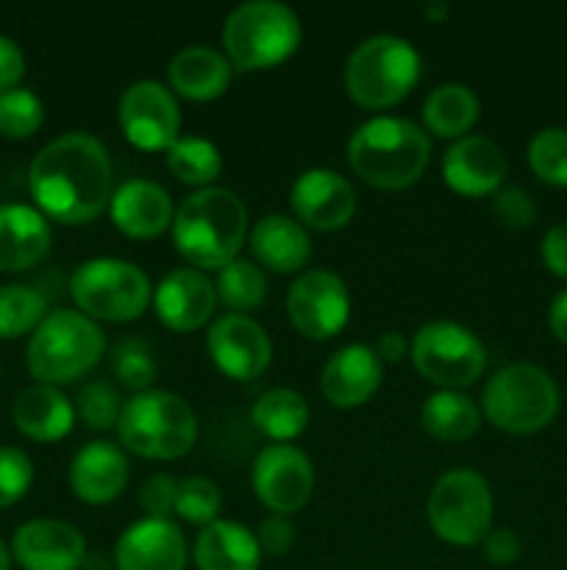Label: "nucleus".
<instances>
[{"label": "nucleus", "mask_w": 567, "mask_h": 570, "mask_svg": "<svg viewBox=\"0 0 567 570\" xmlns=\"http://www.w3.org/2000/svg\"><path fill=\"white\" fill-rule=\"evenodd\" d=\"M14 426L37 443H56L67 438L76 423V406L70 404L64 393L53 384H31L20 390L11 404Z\"/></svg>", "instance_id": "26"}, {"label": "nucleus", "mask_w": 567, "mask_h": 570, "mask_svg": "<svg viewBox=\"0 0 567 570\" xmlns=\"http://www.w3.org/2000/svg\"><path fill=\"white\" fill-rule=\"evenodd\" d=\"M187 560V538L170 518L131 523L115 549V570H183Z\"/></svg>", "instance_id": "18"}, {"label": "nucleus", "mask_w": 567, "mask_h": 570, "mask_svg": "<svg viewBox=\"0 0 567 570\" xmlns=\"http://www.w3.org/2000/svg\"><path fill=\"white\" fill-rule=\"evenodd\" d=\"M287 315L306 337H334L350 317L348 287L331 271H304L287 293Z\"/></svg>", "instance_id": "14"}, {"label": "nucleus", "mask_w": 567, "mask_h": 570, "mask_svg": "<svg viewBox=\"0 0 567 570\" xmlns=\"http://www.w3.org/2000/svg\"><path fill=\"white\" fill-rule=\"evenodd\" d=\"M217 298L237 315L253 312L267 298V278L261 267L250 259H233L217 271Z\"/></svg>", "instance_id": "33"}, {"label": "nucleus", "mask_w": 567, "mask_h": 570, "mask_svg": "<svg viewBox=\"0 0 567 570\" xmlns=\"http://www.w3.org/2000/svg\"><path fill=\"white\" fill-rule=\"evenodd\" d=\"M561 395L554 376L531 362H515L493 373L481 393V412L506 434L543 432L559 415Z\"/></svg>", "instance_id": "8"}, {"label": "nucleus", "mask_w": 567, "mask_h": 570, "mask_svg": "<svg viewBox=\"0 0 567 570\" xmlns=\"http://www.w3.org/2000/svg\"><path fill=\"white\" fill-rule=\"evenodd\" d=\"M120 445L145 460H178L198 440V417L181 395L170 390L133 393L117 421Z\"/></svg>", "instance_id": "6"}, {"label": "nucleus", "mask_w": 567, "mask_h": 570, "mask_svg": "<svg viewBox=\"0 0 567 570\" xmlns=\"http://www.w3.org/2000/svg\"><path fill=\"white\" fill-rule=\"evenodd\" d=\"M442 178L454 193L481 198L504 187L506 156L495 139L484 134H467L454 139L442 156Z\"/></svg>", "instance_id": "19"}, {"label": "nucleus", "mask_w": 567, "mask_h": 570, "mask_svg": "<svg viewBox=\"0 0 567 570\" xmlns=\"http://www.w3.org/2000/svg\"><path fill=\"white\" fill-rule=\"evenodd\" d=\"M233 67L220 50L209 45H189L181 48L167 65L172 92L189 100H215L228 89Z\"/></svg>", "instance_id": "27"}, {"label": "nucleus", "mask_w": 567, "mask_h": 570, "mask_svg": "<svg viewBox=\"0 0 567 570\" xmlns=\"http://www.w3.org/2000/svg\"><path fill=\"white\" fill-rule=\"evenodd\" d=\"M250 421L272 443H289L309 426V404L298 390L272 387L250 406Z\"/></svg>", "instance_id": "31"}, {"label": "nucleus", "mask_w": 567, "mask_h": 570, "mask_svg": "<svg viewBox=\"0 0 567 570\" xmlns=\"http://www.w3.org/2000/svg\"><path fill=\"white\" fill-rule=\"evenodd\" d=\"M70 295L78 312L94 323L137 321L153 301L150 278L139 265L117 256H98L76 267L70 278Z\"/></svg>", "instance_id": "9"}, {"label": "nucleus", "mask_w": 567, "mask_h": 570, "mask_svg": "<svg viewBox=\"0 0 567 570\" xmlns=\"http://www.w3.org/2000/svg\"><path fill=\"white\" fill-rule=\"evenodd\" d=\"M33 462L26 451L0 445V510L17 504L31 490Z\"/></svg>", "instance_id": "40"}, {"label": "nucleus", "mask_w": 567, "mask_h": 570, "mask_svg": "<svg viewBox=\"0 0 567 570\" xmlns=\"http://www.w3.org/2000/svg\"><path fill=\"white\" fill-rule=\"evenodd\" d=\"M117 117L122 137L139 150H167L181 137V109L172 89L161 81H133L122 92Z\"/></svg>", "instance_id": "12"}, {"label": "nucleus", "mask_w": 567, "mask_h": 570, "mask_svg": "<svg viewBox=\"0 0 567 570\" xmlns=\"http://www.w3.org/2000/svg\"><path fill=\"white\" fill-rule=\"evenodd\" d=\"M493 215L506 228H531L537 220V204L523 187H500L493 195Z\"/></svg>", "instance_id": "41"}, {"label": "nucleus", "mask_w": 567, "mask_h": 570, "mask_svg": "<svg viewBox=\"0 0 567 570\" xmlns=\"http://www.w3.org/2000/svg\"><path fill=\"white\" fill-rule=\"evenodd\" d=\"M420 421L431 438L442 443H461L481 426V406L461 390H437L422 404Z\"/></svg>", "instance_id": "30"}, {"label": "nucleus", "mask_w": 567, "mask_h": 570, "mask_svg": "<svg viewBox=\"0 0 567 570\" xmlns=\"http://www.w3.org/2000/svg\"><path fill=\"white\" fill-rule=\"evenodd\" d=\"M528 167L539 181L567 187V128H539L528 142Z\"/></svg>", "instance_id": "35"}, {"label": "nucleus", "mask_w": 567, "mask_h": 570, "mask_svg": "<svg viewBox=\"0 0 567 570\" xmlns=\"http://www.w3.org/2000/svg\"><path fill=\"white\" fill-rule=\"evenodd\" d=\"M111 371H115L117 382L122 387L133 390V393H145L156 379V362L142 343L122 340L115 348V354H111Z\"/></svg>", "instance_id": "39"}, {"label": "nucleus", "mask_w": 567, "mask_h": 570, "mask_svg": "<svg viewBox=\"0 0 567 570\" xmlns=\"http://www.w3.org/2000/svg\"><path fill=\"white\" fill-rule=\"evenodd\" d=\"M348 161L361 181L378 189H406L431 161V137L406 117H370L348 139Z\"/></svg>", "instance_id": "3"}, {"label": "nucleus", "mask_w": 567, "mask_h": 570, "mask_svg": "<svg viewBox=\"0 0 567 570\" xmlns=\"http://www.w3.org/2000/svg\"><path fill=\"white\" fill-rule=\"evenodd\" d=\"M176 495L178 479L170 473H153L139 490V507L145 518H170L176 512Z\"/></svg>", "instance_id": "42"}, {"label": "nucleus", "mask_w": 567, "mask_h": 570, "mask_svg": "<svg viewBox=\"0 0 567 570\" xmlns=\"http://www.w3.org/2000/svg\"><path fill=\"white\" fill-rule=\"evenodd\" d=\"M253 490L256 499L272 515H292L315 490V468L311 460L289 443H270L253 460Z\"/></svg>", "instance_id": "13"}, {"label": "nucleus", "mask_w": 567, "mask_h": 570, "mask_svg": "<svg viewBox=\"0 0 567 570\" xmlns=\"http://www.w3.org/2000/svg\"><path fill=\"white\" fill-rule=\"evenodd\" d=\"M256 543H259L261 554L267 557H284L295 546V527L289 515H267L256 529Z\"/></svg>", "instance_id": "43"}, {"label": "nucleus", "mask_w": 567, "mask_h": 570, "mask_svg": "<svg viewBox=\"0 0 567 570\" xmlns=\"http://www.w3.org/2000/svg\"><path fill=\"white\" fill-rule=\"evenodd\" d=\"M81 570H109V562H103V557L100 554H87Z\"/></svg>", "instance_id": "50"}, {"label": "nucleus", "mask_w": 567, "mask_h": 570, "mask_svg": "<svg viewBox=\"0 0 567 570\" xmlns=\"http://www.w3.org/2000/svg\"><path fill=\"white\" fill-rule=\"evenodd\" d=\"M53 232L37 206H0V273H20L48 256Z\"/></svg>", "instance_id": "24"}, {"label": "nucleus", "mask_w": 567, "mask_h": 570, "mask_svg": "<svg viewBox=\"0 0 567 570\" xmlns=\"http://www.w3.org/2000/svg\"><path fill=\"white\" fill-rule=\"evenodd\" d=\"M481 551L487 557V562H493V566H511V562L520 560L523 543L515 529L498 527L484 534Z\"/></svg>", "instance_id": "44"}, {"label": "nucleus", "mask_w": 567, "mask_h": 570, "mask_svg": "<svg viewBox=\"0 0 567 570\" xmlns=\"http://www.w3.org/2000/svg\"><path fill=\"white\" fill-rule=\"evenodd\" d=\"M106 351L98 323L78 309H53L33 328L26 348L28 373L39 384H70L87 376Z\"/></svg>", "instance_id": "4"}, {"label": "nucleus", "mask_w": 567, "mask_h": 570, "mask_svg": "<svg viewBox=\"0 0 567 570\" xmlns=\"http://www.w3.org/2000/svg\"><path fill=\"white\" fill-rule=\"evenodd\" d=\"M206 348L217 371L237 382L261 376L272 360V343L265 326L250 315H237V312L220 315L211 323L206 334Z\"/></svg>", "instance_id": "15"}, {"label": "nucleus", "mask_w": 567, "mask_h": 570, "mask_svg": "<svg viewBox=\"0 0 567 570\" xmlns=\"http://www.w3.org/2000/svg\"><path fill=\"white\" fill-rule=\"evenodd\" d=\"M304 28L298 14L278 0L239 3L222 26L226 59L233 70L253 72L281 65L298 50Z\"/></svg>", "instance_id": "7"}, {"label": "nucleus", "mask_w": 567, "mask_h": 570, "mask_svg": "<svg viewBox=\"0 0 567 570\" xmlns=\"http://www.w3.org/2000/svg\"><path fill=\"white\" fill-rule=\"evenodd\" d=\"M167 154V170L178 178V181L189 184L195 189L215 187L217 176L222 170V154L211 139L206 137H178Z\"/></svg>", "instance_id": "32"}, {"label": "nucleus", "mask_w": 567, "mask_h": 570, "mask_svg": "<svg viewBox=\"0 0 567 570\" xmlns=\"http://www.w3.org/2000/svg\"><path fill=\"white\" fill-rule=\"evenodd\" d=\"M198 570H259L261 549L256 534L237 521H220L200 529L195 540Z\"/></svg>", "instance_id": "28"}, {"label": "nucleus", "mask_w": 567, "mask_h": 570, "mask_svg": "<svg viewBox=\"0 0 567 570\" xmlns=\"http://www.w3.org/2000/svg\"><path fill=\"white\" fill-rule=\"evenodd\" d=\"M48 315V301L28 284L0 287V340H14L31 332Z\"/></svg>", "instance_id": "34"}, {"label": "nucleus", "mask_w": 567, "mask_h": 570, "mask_svg": "<svg viewBox=\"0 0 567 570\" xmlns=\"http://www.w3.org/2000/svg\"><path fill=\"white\" fill-rule=\"evenodd\" d=\"M411 343L400 332H384L376 343V356L381 362H400L404 356H409Z\"/></svg>", "instance_id": "47"}, {"label": "nucleus", "mask_w": 567, "mask_h": 570, "mask_svg": "<svg viewBox=\"0 0 567 570\" xmlns=\"http://www.w3.org/2000/svg\"><path fill=\"white\" fill-rule=\"evenodd\" d=\"M292 209L300 226L317 228V232H337L350 223L356 215V189L342 173L328 167H311L304 170L292 184Z\"/></svg>", "instance_id": "17"}, {"label": "nucleus", "mask_w": 567, "mask_h": 570, "mask_svg": "<svg viewBox=\"0 0 567 570\" xmlns=\"http://www.w3.org/2000/svg\"><path fill=\"white\" fill-rule=\"evenodd\" d=\"M250 254L272 273H298L311 259V239L298 217L267 215L250 228Z\"/></svg>", "instance_id": "25"}, {"label": "nucleus", "mask_w": 567, "mask_h": 570, "mask_svg": "<svg viewBox=\"0 0 567 570\" xmlns=\"http://www.w3.org/2000/svg\"><path fill=\"white\" fill-rule=\"evenodd\" d=\"M111 223L133 239L159 237L172 226V198L161 184L150 178H128L115 189L109 204Z\"/></svg>", "instance_id": "22"}, {"label": "nucleus", "mask_w": 567, "mask_h": 570, "mask_svg": "<svg viewBox=\"0 0 567 570\" xmlns=\"http://www.w3.org/2000/svg\"><path fill=\"white\" fill-rule=\"evenodd\" d=\"M539 254H543L545 267L567 282V223H556L545 232Z\"/></svg>", "instance_id": "45"}, {"label": "nucleus", "mask_w": 567, "mask_h": 570, "mask_svg": "<svg viewBox=\"0 0 567 570\" xmlns=\"http://www.w3.org/2000/svg\"><path fill=\"white\" fill-rule=\"evenodd\" d=\"M217 306L215 282L195 267H176L153 289V309L172 332H195L211 321Z\"/></svg>", "instance_id": "20"}, {"label": "nucleus", "mask_w": 567, "mask_h": 570, "mask_svg": "<svg viewBox=\"0 0 567 570\" xmlns=\"http://www.w3.org/2000/svg\"><path fill=\"white\" fill-rule=\"evenodd\" d=\"M422 59L415 45L395 33L367 37L345 61V92L361 109H389L400 104L420 78Z\"/></svg>", "instance_id": "5"}, {"label": "nucleus", "mask_w": 567, "mask_h": 570, "mask_svg": "<svg viewBox=\"0 0 567 570\" xmlns=\"http://www.w3.org/2000/svg\"><path fill=\"white\" fill-rule=\"evenodd\" d=\"M22 76H26V56L22 48L11 37L0 33V92L20 87Z\"/></svg>", "instance_id": "46"}, {"label": "nucleus", "mask_w": 567, "mask_h": 570, "mask_svg": "<svg viewBox=\"0 0 567 570\" xmlns=\"http://www.w3.org/2000/svg\"><path fill=\"white\" fill-rule=\"evenodd\" d=\"M548 326H550V334H554L556 340L567 343V289H561V293L550 301Z\"/></svg>", "instance_id": "48"}, {"label": "nucleus", "mask_w": 567, "mask_h": 570, "mask_svg": "<svg viewBox=\"0 0 567 570\" xmlns=\"http://www.w3.org/2000/svg\"><path fill=\"white\" fill-rule=\"evenodd\" d=\"M222 507L220 488H217L211 479L203 476H189L183 482H178V495H176V512L187 523L195 527H209L217 521Z\"/></svg>", "instance_id": "37"}, {"label": "nucleus", "mask_w": 567, "mask_h": 570, "mask_svg": "<svg viewBox=\"0 0 567 570\" xmlns=\"http://www.w3.org/2000/svg\"><path fill=\"white\" fill-rule=\"evenodd\" d=\"M128 484V456L109 440L83 445L70 465V488L83 504H109L120 499Z\"/></svg>", "instance_id": "23"}, {"label": "nucleus", "mask_w": 567, "mask_h": 570, "mask_svg": "<svg viewBox=\"0 0 567 570\" xmlns=\"http://www.w3.org/2000/svg\"><path fill=\"white\" fill-rule=\"evenodd\" d=\"M422 14L428 17V22H442L445 17L450 14V6L448 3H439V0H434V3H428L426 9H422Z\"/></svg>", "instance_id": "49"}, {"label": "nucleus", "mask_w": 567, "mask_h": 570, "mask_svg": "<svg viewBox=\"0 0 567 570\" xmlns=\"http://www.w3.org/2000/svg\"><path fill=\"white\" fill-rule=\"evenodd\" d=\"M411 365L439 390H465L481 379L487 348L476 332L454 321H431L411 337Z\"/></svg>", "instance_id": "11"}, {"label": "nucleus", "mask_w": 567, "mask_h": 570, "mask_svg": "<svg viewBox=\"0 0 567 570\" xmlns=\"http://www.w3.org/2000/svg\"><path fill=\"white\" fill-rule=\"evenodd\" d=\"M381 373L384 362L378 360L370 345L350 343L328 356L320 371V390L334 406L354 410L372 399L381 384Z\"/></svg>", "instance_id": "21"}, {"label": "nucleus", "mask_w": 567, "mask_h": 570, "mask_svg": "<svg viewBox=\"0 0 567 570\" xmlns=\"http://www.w3.org/2000/svg\"><path fill=\"white\" fill-rule=\"evenodd\" d=\"M28 189L37 209L50 220L67 226L92 223L115 195L109 150L94 134H61L33 156Z\"/></svg>", "instance_id": "1"}, {"label": "nucleus", "mask_w": 567, "mask_h": 570, "mask_svg": "<svg viewBox=\"0 0 567 570\" xmlns=\"http://www.w3.org/2000/svg\"><path fill=\"white\" fill-rule=\"evenodd\" d=\"M11 568V549H6V543L0 540V570Z\"/></svg>", "instance_id": "51"}, {"label": "nucleus", "mask_w": 567, "mask_h": 570, "mask_svg": "<svg viewBox=\"0 0 567 570\" xmlns=\"http://www.w3.org/2000/svg\"><path fill=\"white\" fill-rule=\"evenodd\" d=\"M87 540L59 518H33L11 538V560L22 570H81Z\"/></svg>", "instance_id": "16"}, {"label": "nucleus", "mask_w": 567, "mask_h": 570, "mask_svg": "<svg viewBox=\"0 0 567 570\" xmlns=\"http://www.w3.org/2000/svg\"><path fill=\"white\" fill-rule=\"evenodd\" d=\"M126 401L120 399L117 387L111 382H89L87 387L78 393V406H76V415L87 423L89 429H103L117 426L120 421V412Z\"/></svg>", "instance_id": "38"}, {"label": "nucleus", "mask_w": 567, "mask_h": 570, "mask_svg": "<svg viewBox=\"0 0 567 570\" xmlns=\"http://www.w3.org/2000/svg\"><path fill=\"white\" fill-rule=\"evenodd\" d=\"M248 234V209L233 189L189 193L172 217V243L195 271H220L239 256Z\"/></svg>", "instance_id": "2"}, {"label": "nucleus", "mask_w": 567, "mask_h": 570, "mask_svg": "<svg viewBox=\"0 0 567 570\" xmlns=\"http://www.w3.org/2000/svg\"><path fill=\"white\" fill-rule=\"evenodd\" d=\"M44 106L37 92L26 87H14L0 92V137L28 139L42 128Z\"/></svg>", "instance_id": "36"}, {"label": "nucleus", "mask_w": 567, "mask_h": 570, "mask_svg": "<svg viewBox=\"0 0 567 570\" xmlns=\"http://www.w3.org/2000/svg\"><path fill=\"white\" fill-rule=\"evenodd\" d=\"M428 523L450 546H481L493 529V490L472 468L442 473L428 495Z\"/></svg>", "instance_id": "10"}, {"label": "nucleus", "mask_w": 567, "mask_h": 570, "mask_svg": "<svg viewBox=\"0 0 567 570\" xmlns=\"http://www.w3.org/2000/svg\"><path fill=\"white\" fill-rule=\"evenodd\" d=\"M478 115H481L478 95L467 83L459 81L434 87L428 92L426 104H422V122H426V128L434 137L442 139L467 137V131L476 126Z\"/></svg>", "instance_id": "29"}]
</instances>
